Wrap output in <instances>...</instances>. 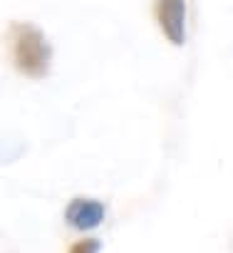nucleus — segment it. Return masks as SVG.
<instances>
[{"label":"nucleus","mask_w":233,"mask_h":253,"mask_svg":"<svg viewBox=\"0 0 233 253\" xmlns=\"http://www.w3.org/2000/svg\"><path fill=\"white\" fill-rule=\"evenodd\" d=\"M13 60L15 67L33 80H40L50 72L52 65V45L47 40V35L30 25V23H20L13 30Z\"/></svg>","instance_id":"1"},{"label":"nucleus","mask_w":233,"mask_h":253,"mask_svg":"<svg viewBox=\"0 0 233 253\" xmlns=\"http://www.w3.org/2000/svg\"><path fill=\"white\" fill-rule=\"evenodd\" d=\"M156 20L171 45L186 42V0H156Z\"/></svg>","instance_id":"2"},{"label":"nucleus","mask_w":233,"mask_h":253,"mask_svg":"<svg viewBox=\"0 0 233 253\" xmlns=\"http://www.w3.org/2000/svg\"><path fill=\"white\" fill-rule=\"evenodd\" d=\"M104 213H107V209L97 199H72L65 211V218L77 231H92L104 221Z\"/></svg>","instance_id":"3"},{"label":"nucleus","mask_w":233,"mask_h":253,"mask_svg":"<svg viewBox=\"0 0 233 253\" xmlns=\"http://www.w3.org/2000/svg\"><path fill=\"white\" fill-rule=\"evenodd\" d=\"M99 251H102L99 238H84V241H79L70 248V253H99Z\"/></svg>","instance_id":"4"}]
</instances>
